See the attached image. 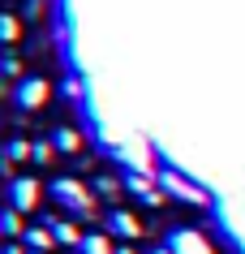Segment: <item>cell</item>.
Masks as SVG:
<instances>
[{
  "mask_svg": "<svg viewBox=\"0 0 245 254\" xmlns=\"http://www.w3.org/2000/svg\"><path fill=\"white\" fill-rule=\"evenodd\" d=\"M125 186L134 190V194H142V202H147V207H159V202H163V190H155V186L147 181V177H138V173H129V177H125Z\"/></svg>",
  "mask_w": 245,
  "mask_h": 254,
  "instance_id": "8992f818",
  "label": "cell"
},
{
  "mask_svg": "<svg viewBox=\"0 0 245 254\" xmlns=\"http://www.w3.org/2000/svg\"><path fill=\"white\" fill-rule=\"evenodd\" d=\"M78 250L82 254H116V250H112V241H108V233H86Z\"/></svg>",
  "mask_w": 245,
  "mask_h": 254,
  "instance_id": "ba28073f",
  "label": "cell"
},
{
  "mask_svg": "<svg viewBox=\"0 0 245 254\" xmlns=\"http://www.w3.org/2000/svg\"><path fill=\"white\" fill-rule=\"evenodd\" d=\"M17 35H22V22H17L13 13H4V17H0V39H4V43H13Z\"/></svg>",
  "mask_w": 245,
  "mask_h": 254,
  "instance_id": "8fae6325",
  "label": "cell"
},
{
  "mask_svg": "<svg viewBox=\"0 0 245 254\" xmlns=\"http://www.w3.org/2000/svg\"><path fill=\"white\" fill-rule=\"evenodd\" d=\"M22 237H26V246H30V250H52L56 233H52V228H26Z\"/></svg>",
  "mask_w": 245,
  "mask_h": 254,
  "instance_id": "30bf717a",
  "label": "cell"
},
{
  "mask_svg": "<svg viewBox=\"0 0 245 254\" xmlns=\"http://www.w3.org/2000/svg\"><path fill=\"white\" fill-rule=\"evenodd\" d=\"M56 147L60 151H78V134H73V129H56Z\"/></svg>",
  "mask_w": 245,
  "mask_h": 254,
  "instance_id": "4fadbf2b",
  "label": "cell"
},
{
  "mask_svg": "<svg viewBox=\"0 0 245 254\" xmlns=\"http://www.w3.org/2000/svg\"><path fill=\"white\" fill-rule=\"evenodd\" d=\"M30 155H35L39 164H48V160H52V147H48V142H35V147H30Z\"/></svg>",
  "mask_w": 245,
  "mask_h": 254,
  "instance_id": "9a60e30c",
  "label": "cell"
},
{
  "mask_svg": "<svg viewBox=\"0 0 245 254\" xmlns=\"http://www.w3.org/2000/svg\"><path fill=\"white\" fill-rule=\"evenodd\" d=\"M30 254H48V250H30Z\"/></svg>",
  "mask_w": 245,
  "mask_h": 254,
  "instance_id": "d6986e66",
  "label": "cell"
},
{
  "mask_svg": "<svg viewBox=\"0 0 245 254\" xmlns=\"http://www.w3.org/2000/svg\"><path fill=\"white\" fill-rule=\"evenodd\" d=\"M39 198H43V186L35 177H13V181H9V207H13V211H35Z\"/></svg>",
  "mask_w": 245,
  "mask_h": 254,
  "instance_id": "7a4b0ae2",
  "label": "cell"
},
{
  "mask_svg": "<svg viewBox=\"0 0 245 254\" xmlns=\"http://www.w3.org/2000/svg\"><path fill=\"white\" fill-rule=\"evenodd\" d=\"M168 246H172L177 254H215V250H211V241H206L198 228H177V233L168 237Z\"/></svg>",
  "mask_w": 245,
  "mask_h": 254,
  "instance_id": "3957f363",
  "label": "cell"
},
{
  "mask_svg": "<svg viewBox=\"0 0 245 254\" xmlns=\"http://www.w3.org/2000/svg\"><path fill=\"white\" fill-rule=\"evenodd\" d=\"M0 69H4V73H9V78H17V69H22V65H17V56L9 52V56H0Z\"/></svg>",
  "mask_w": 245,
  "mask_h": 254,
  "instance_id": "5bb4252c",
  "label": "cell"
},
{
  "mask_svg": "<svg viewBox=\"0 0 245 254\" xmlns=\"http://www.w3.org/2000/svg\"><path fill=\"white\" fill-rule=\"evenodd\" d=\"M48 91H52V86H48L43 78H22L17 82V104L26 108V112L30 108H43L48 104Z\"/></svg>",
  "mask_w": 245,
  "mask_h": 254,
  "instance_id": "277c9868",
  "label": "cell"
},
{
  "mask_svg": "<svg viewBox=\"0 0 245 254\" xmlns=\"http://www.w3.org/2000/svg\"><path fill=\"white\" fill-rule=\"evenodd\" d=\"M22 155H30V147L26 142H13V147H9V160H22Z\"/></svg>",
  "mask_w": 245,
  "mask_h": 254,
  "instance_id": "2e32d148",
  "label": "cell"
},
{
  "mask_svg": "<svg viewBox=\"0 0 245 254\" xmlns=\"http://www.w3.org/2000/svg\"><path fill=\"white\" fill-rule=\"evenodd\" d=\"M52 233H56V241H65V246H82V237H86V233H82L73 220H56Z\"/></svg>",
  "mask_w": 245,
  "mask_h": 254,
  "instance_id": "9c48e42d",
  "label": "cell"
},
{
  "mask_svg": "<svg viewBox=\"0 0 245 254\" xmlns=\"http://www.w3.org/2000/svg\"><path fill=\"white\" fill-rule=\"evenodd\" d=\"M52 194H56V202H65L69 211H78V215H91L95 211V202H91V194H86V186L82 181H52Z\"/></svg>",
  "mask_w": 245,
  "mask_h": 254,
  "instance_id": "6da1fadb",
  "label": "cell"
},
{
  "mask_svg": "<svg viewBox=\"0 0 245 254\" xmlns=\"http://www.w3.org/2000/svg\"><path fill=\"white\" fill-rule=\"evenodd\" d=\"M108 228L116 233V237H129V241H138V233H142L138 215H129V211H112L108 215Z\"/></svg>",
  "mask_w": 245,
  "mask_h": 254,
  "instance_id": "5b68a950",
  "label": "cell"
},
{
  "mask_svg": "<svg viewBox=\"0 0 245 254\" xmlns=\"http://www.w3.org/2000/svg\"><path fill=\"white\" fill-rule=\"evenodd\" d=\"M22 211H13V207H4V215H0V224H4V237H17L22 233V220H17Z\"/></svg>",
  "mask_w": 245,
  "mask_h": 254,
  "instance_id": "7c38bea8",
  "label": "cell"
},
{
  "mask_svg": "<svg viewBox=\"0 0 245 254\" xmlns=\"http://www.w3.org/2000/svg\"><path fill=\"white\" fill-rule=\"evenodd\" d=\"M159 181H163V190H177V194H181V198H185V202H206V198H202V194H198V190H194V186H190V181H181V177H177V173H163V177H159Z\"/></svg>",
  "mask_w": 245,
  "mask_h": 254,
  "instance_id": "52a82bcc",
  "label": "cell"
},
{
  "mask_svg": "<svg viewBox=\"0 0 245 254\" xmlns=\"http://www.w3.org/2000/svg\"><path fill=\"white\" fill-rule=\"evenodd\" d=\"M155 254H177V250H172V246H163V250H155Z\"/></svg>",
  "mask_w": 245,
  "mask_h": 254,
  "instance_id": "e0dca14e",
  "label": "cell"
},
{
  "mask_svg": "<svg viewBox=\"0 0 245 254\" xmlns=\"http://www.w3.org/2000/svg\"><path fill=\"white\" fill-rule=\"evenodd\" d=\"M116 254H138V250H134V246H125V250H116Z\"/></svg>",
  "mask_w": 245,
  "mask_h": 254,
  "instance_id": "ac0fdd59",
  "label": "cell"
}]
</instances>
